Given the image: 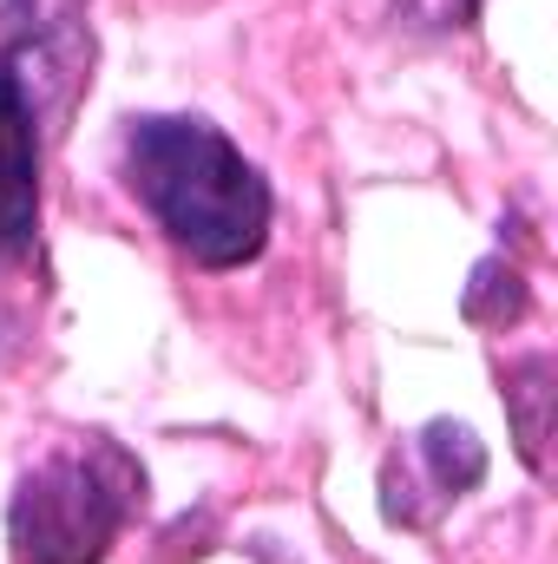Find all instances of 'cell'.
<instances>
[{"mask_svg":"<svg viewBox=\"0 0 558 564\" xmlns=\"http://www.w3.org/2000/svg\"><path fill=\"white\" fill-rule=\"evenodd\" d=\"M480 479H486V446H480V433L466 421H427L415 440H408L401 479L388 473V506H395V492L427 486V512H440V506L466 499Z\"/></svg>","mask_w":558,"mask_h":564,"instance_id":"4","label":"cell"},{"mask_svg":"<svg viewBox=\"0 0 558 564\" xmlns=\"http://www.w3.org/2000/svg\"><path fill=\"white\" fill-rule=\"evenodd\" d=\"M144 506V466L106 433L40 453L7 499L13 564H106Z\"/></svg>","mask_w":558,"mask_h":564,"instance_id":"2","label":"cell"},{"mask_svg":"<svg viewBox=\"0 0 558 564\" xmlns=\"http://www.w3.org/2000/svg\"><path fill=\"white\" fill-rule=\"evenodd\" d=\"M506 408L519 426V453L533 473H546V408H552V361L546 355H526L506 368Z\"/></svg>","mask_w":558,"mask_h":564,"instance_id":"5","label":"cell"},{"mask_svg":"<svg viewBox=\"0 0 558 564\" xmlns=\"http://www.w3.org/2000/svg\"><path fill=\"white\" fill-rule=\"evenodd\" d=\"M480 7L486 0H395V13L408 26H420V33H460V26L480 20Z\"/></svg>","mask_w":558,"mask_h":564,"instance_id":"6","label":"cell"},{"mask_svg":"<svg viewBox=\"0 0 558 564\" xmlns=\"http://www.w3.org/2000/svg\"><path fill=\"white\" fill-rule=\"evenodd\" d=\"M119 171L139 210L197 270H244L270 243V177L197 112H139L126 119Z\"/></svg>","mask_w":558,"mask_h":564,"instance_id":"1","label":"cell"},{"mask_svg":"<svg viewBox=\"0 0 558 564\" xmlns=\"http://www.w3.org/2000/svg\"><path fill=\"white\" fill-rule=\"evenodd\" d=\"M40 237V106L13 66H0V257Z\"/></svg>","mask_w":558,"mask_h":564,"instance_id":"3","label":"cell"}]
</instances>
